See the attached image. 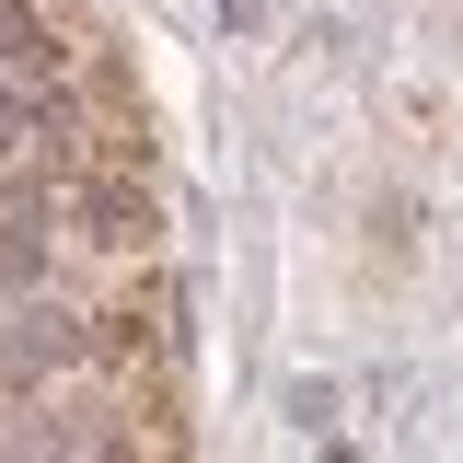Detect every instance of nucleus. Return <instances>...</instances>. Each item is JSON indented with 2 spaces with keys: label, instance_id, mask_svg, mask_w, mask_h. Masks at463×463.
<instances>
[{
  "label": "nucleus",
  "instance_id": "f257e3e1",
  "mask_svg": "<svg viewBox=\"0 0 463 463\" xmlns=\"http://www.w3.org/2000/svg\"><path fill=\"white\" fill-rule=\"evenodd\" d=\"M35 289H47V232H35V221H0V313L35 301Z\"/></svg>",
  "mask_w": 463,
  "mask_h": 463
}]
</instances>
